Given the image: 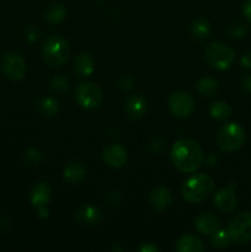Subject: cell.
<instances>
[{
	"instance_id": "6da1fadb",
	"label": "cell",
	"mask_w": 251,
	"mask_h": 252,
	"mask_svg": "<svg viewBox=\"0 0 251 252\" xmlns=\"http://www.w3.org/2000/svg\"><path fill=\"white\" fill-rule=\"evenodd\" d=\"M170 158L175 169L185 174H192L202 166L204 154L196 142L191 139H180L172 145Z\"/></svg>"
},
{
	"instance_id": "7a4b0ae2",
	"label": "cell",
	"mask_w": 251,
	"mask_h": 252,
	"mask_svg": "<svg viewBox=\"0 0 251 252\" xmlns=\"http://www.w3.org/2000/svg\"><path fill=\"white\" fill-rule=\"evenodd\" d=\"M214 189V181L208 175L199 172L192 175L182 185L181 193L188 203H201L208 198Z\"/></svg>"
},
{
	"instance_id": "3957f363",
	"label": "cell",
	"mask_w": 251,
	"mask_h": 252,
	"mask_svg": "<svg viewBox=\"0 0 251 252\" xmlns=\"http://www.w3.org/2000/svg\"><path fill=\"white\" fill-rule=\"evenodd\" d=\"M69 43L64 37L51 36L42 47V59L44 64L52 68L63 65L69 57Z\"/></svg>"
},
{
	"instance_id": "277c9868",
	"label": "cell",
	"mask_w": 251,
	"mask_h": 252,
	"mask_svg": "<svg viewBox=\"0 0 251 252\" xmlns=\"http://www.w3.org/2000/svg\"><path fill=\"white\" fill-rule=\"evenodd\" d=\"M245 130L239 123L229 122L217 133V144L225 153H234L240 149L245 143Z\"/></svg>"
},
{
	"instance_id": "5b68a950",
	"label": "cell",
	"mask_w": 251,
	"mask_h": 252,
	"mask_svg": "<svg viewBox=\"0 0 251 252\" xmlns=\"http://www.w3.org/2000/svg\"><path fill=\"white\" fill-rule=\"evenodd\" d=\"M204 59L211 68L216 70H226L235 61V52L226 44L214 42L207 46L204 51Z\"/></svg>"
},
{
	"instance_id": "8992f818",
	"label": "cell",
	"mask_w": 251,
	"mask_h": 252,
	"mask_svg": "<svg viewBox=\"0 0 251 252\" xmlns=\"http://www.w3.org/2000/svg\"><path fill=\"white\" fill-rule=\"evenodd\" d=\"M75 101L84 110H94L102 102V90L95 83H81L75 90Z\"/></svg>"
},
{
	"instance_id": "52a82bcc",
	"label": "cell",
	"mask_w": 251,
	"mask_h": 252,
	"mask_svg": "<svg viewBox=\"0 0 251 252\" xmlns=\"http://www.w3.org/2000/svg\"><path fill=\"white\" fill-rule=\"evenodd\" d=\"M228 233L231 240L238 244H246L251 241V213L243 212L234 217L228 225Z\"/></svg>"
},
{
	"instance_id": "ba28073f",
	"label": "cell",
	"mask_w": 251,
	"mask_h": 252,
	"mask_svg": "<svg viewBox=\"0 0 251 252\" xmlns=\"http://www.w3.org/2000/svg\"><path fill=\"white\" fill-rule=\"evenodd\" d=\"M0 66L6 78L10 80L19 81L25 78L26 74V63L25 59L16 52H9L2 56L0 61Z\"/></svg>"
},
{
	"instance_id": "9c48e42d",
	"label": "cell",
	"mask_w": 251,
	"mask_h": 252,
	"mask_svg": "<svg viewBox=\"0 0 251 252\" xmlns=\"http://www.w3.org/2000/svg\"><path fill=\"white\" fill-rule=\"evenodd\" d=\"M169 107L172 115L179 118H188L196 108V102L188 93L177 90L169 97Z\"/></svg>"
},
{
	"instance_id": "30bf717a",
	"label": "cell",
	"mask_w": 251,
	"mask_h": 252,
	"mask_svg": "<svg viewBox=\"0 0 251 252\" xmlns=\"http://www.w3.org/2000/svg\"><path fill=\"white\" fill-rule=\"evenodd\" d=\"M236 185L234 182H230L226 187L219 189L214 194V206L217 209L223 213H230L235 209L236 207V194H235Z\"/></svg>"
},
{
	"instance_id": "8fae6325",
	"label": "cell",
	"mask_w": 251,
	"mask_h": 252,
	"mask_svg": "<svg viewBox=\"0 0 251 252\" xmlns=\"http://www.w3.org/2000/svg\"><path fill=\"white\" fill-rule=\"evenodd\" d=\"M102 158L107 166L112 167V169H120V167L125 166L128 157L127 152L122 145L110 144L103 148Z\"/></svg>"
},
{
	"instance_id": "7c38bea8",
	"label": "cell",
	"mask_w": 251,
	"mask_h": 252,
	"mask_svg": "<svg viewBox=\"0 0 251 252\" xmlns=\"http://www.w3.org/2000/svg\"><path fill=\"white\" fill-rule=\"evenodd\" d=\"M126 115L132 121H140L145 117L148 111L147 100L142 95H132L126 101Z\"/></svg>"
},
{
	"instance_id": "4fadbf2b",
	"label": "cell",
	"mask_w": 251,
	"mask_h": 252,
	"mask_svg": "<svg viewBox=\"0 0 251 252\" xmlns=\"http://www.w3.org/2000/svg\"><path fill=\"white\" fill-rule=\"evenodd\" d=\"M149 203L155 211H165L172 203V193L167 187L157 186L150 191Z\"/></svg>"
},
{
	"instance_id": "5bb4252c",
	"label": "cell",
	"mask_w": 251,
	"mask_h": 252,
	"mask_svg": "<svg viewBox=\"0 0 251 252\" xmlns=\"http://www.w3.org/2000/svg\"><path fill=\"white\" fill-rule=\"evenodd\" d=\"M76 220L85 226H95L102 220V213L97 207L85 204L76 212Z\"/></svg>"
},
{
	"instance_id": "9a60e30c",
	"label": "cell",
	"mask_w": 251,
	"mask_h": 252,
	"mask_svg": "<svg viewBox=\"0 0 251 252\" xmlns=\"http://www.w3.org/2000/svg\"><path fill=\"white\" fill-rule=\"evenodd\" d=\"M52 198V189L46 182H37L31 189L30 193V201L32 206L39 208V207L47 206Z\"/></svg>"
},
{
	"instance_id": "2e32d148",
	"label": "cell",
	"mask_w": 251,
	"mask_h": 252,
	"mask_svg": "<svg viewBox=\"0 0 251 252\" xmlns=\"http://www.w3.org/2000/svg\"><path fill=\"white\" fill-rule=\"evenodd\" d=\"M194 224H196L197 230L207 236H211L218 229H220V220L214 214L211 213L199 214L194 220Z\"/></svg>"
},
{
	"instance_id": "e0dca14e",
	"label": "cell",
	"mask_w": 251,
	"mask_h": 252,
	"mask_svg": "<svg viewBox=\"0 0 251 252\" xmlns=\"http://www.w3.org/2000/svg\"><path fill=\"white\" fill-rule=\"evenodd\" d=\"M95 70V62H94L93 56L90 53H79L74 59V71L76 75L80 78L90 76Z\"/></svg>"
},
{
	"instance_id": "ac0fdd59",
	"label": "cell",
	"mask_w": 251,
	"mask_h": 252,
	"mask_svg": "<svg viewBox=\"0 0 251 252\" xmlns=\"http://www.w3.org/2000/svg\"><path fill=\"white\" fill-rule=\"evenodd\" d=\"M175 250L177 252H203L206 246L197 236L182 235L175 244Z\"/></svg>"
},
{
	"instance_id": "d6986e66",
	"label": "cell",
	"mask_w": 251,
	"mask_h": 252,
	"mask_svg": "<svg viewBox=\"0 0 251 252\" xmlns=\"http://www.w3.org/2000/svg\"><path fill=\"white\" fill-rule=\"evenodd\" d=\"M86 169L81 162L79 161H70L65 166L63 171V177L65 181H68L69 184L76 185L79 182H81L85 177Z\"/></svg>"
},
{
	"instance_id": "ffe728a7",
	"label": "cell",
	"mask_w": 251,
	"mask_h": 252,
	"mask_svg": "<svg viewBox=\"0 0 251 252\" xmlns=\"http://www.w3.org/2000/svg\"><path fill=\"white\" fill-rule=\"evenodd\" d=\"M66 17V9L59 2H53L48 5L44 10V19L51 24H59Z\"/></svg>"
},
{
	"instance_id": "44dd1931",
	"label": "cell",
	"mask_w": 251,
	"mask_h": 252,
	"mask_svg": "<svg viewBox=\"0 0 251 252\" xmlns=\"http://www.w3.org/2000/svg\"><path fill=\"white\" fill-rule=\"evenodd\" d=\"M211 33V25L207 20L197 19L191 26V34L197 41H203Z\"/></svg>"
},
{
	"instance_id": "7402d4cb",
	"label": "cell",
	"mask_w": 251,
	"mask_h": 252,
	"mask_svg": "<svg viewBox=\"0 0 251 252\" xmlns=\"http://www.w3.org/2000/svg\"><path fill=\"white\" fill-rule=\"evenodd\" d=\"M231 112H233V110H231L230 106L226 102H223V101H216L209 107V115L214 120L218 121H224L229 118L231 116Z\"/></svg>"
},
{
	"instance_id": "603a6c76",
	"label": "cell",
	"mask_w": 251,
	"mask_h": 252,
	"mask_svg": "<svg viewBox=\"0 0 251 252\" xmlns=\"http://www.w3.org/2000/svg\"><path fill=\"white\" fill-rule=\"evenodd\" d=\"M218 88V83L214 79L208 78V76L201 78L197 83V91L204 97H212L213 95H216Z\"/></svg>"
},
{
	"instance_id": "cb8c5ba5",
	"label": "cell",
	"mask_w": 251,
	"mask_h": 252,
	"mask_svg": "<svg viewBox=\"0 0 251 252\" xmlns=\"http://www.w3.org/2000/svg\"><path fill=\"white\" fill-rule=\"evenodd\" d=\"M211 245L213 246L214 249H218V250H223V249H226L231 244V238L229 235L228 230H224V229H218L216 233L212 234L211 236Z\"/></svg>"
},
{
	"instance_id": "d4e9b609",
	"label": "cell",
	"mask_w": 251,
	"mask_h": 252,
	"mask_svg": "<svg viewBox=\"0 0 251 252\" xmlns=\"http://www.w3.org/2000/svg\"><path fill=\"white\" fill-rule=\"evenodd\" d=\"M38 110L44 116L53 117V116H56L59 112V103L53 97H42L38 101Z\"/></svg>"
},
{
	"instance_id": "484cf974",
	"label": "cell",
	"mask_w": 251,
	"mask_h": 252,
	"mask_svg": "<svg viewBox=\"0 0 251 252\" xmlns=\"http://www.w3.org/2000/svg\"><path fill=\"white\" fill-rule=\"evenodd\" d=\"M49 88L57 93H63V91L68 90L69 81L65 76H56L49 83Z\"/></svg>"
},
{
	"instance_id": "4316f807",
	"label": "cell",
	"mask_w": 251,
	"mask_h": 252,
	"mask_svg": "<svg viewBox=\"0 0 251 252\" xmlns=\"http://www.w3.org/2000/svg\"><path fill=\"white\" fill-rule=\"evenodd\" d=\"M43 159V155L36 148H30L26 153H25V161L30 165H38Z\"/></svg>"
},
{
	"instance_id": "83f0119b",
	"label": "cell",
	"mask_w": 251,
	"mask_h": 252,
	"mask_svg": "<svg viewBox=\"0 0 251 252\" xmlns=\"http://www.w3.org/2000/svg\"><path fill=\"white\" fill-rule=\"evenodd\" d=\"M246 33V27L244 25L235 24L233 26H230L229 29V34H230L233 38H241V37L245 36Z\"/></svg>"
},
{
	"instance_id": "f1b7e54d",
	"label": "cell",
	"mask_w": 251,
	"mask_h": 252,
	"mask_svg": "<svg viewBox=\"0 0 251 252\" xmlns=\"http://www.w3.org/2000/svg\"><path fill=\"white\" fill-rule=\"evenodd\" d=\"M118 88L123 91H128L130 89H133V85H134V81H133L132 78H129L128 75H122L120 79H118Z\"/></svg>"
},
{
	"instance_id": "f546056e",
	"label": "cell",
	"mask_w": 251,
	"mask_h": 252,
	"mask_svg": "<svg viewBox=\"0 0 251 252\" xmlns=\"http://www.w3.org/2000/svg\"><path fill=\"white\" fill-rule=\"evenodd\" d=\"M150 148L153 149V152L160 154V153H162V150H164V148H165L164 140L160 139L159 137L153 138V139L150 140Z\"/></svg>"
},
{
	"instance_id": "4dcf8cb0",
	"label": "cell",
	"mask_w": 251,
	"mask_h": 252,
	"mask_svg": "<svg viewBox=\"0 0 251 252\" xmlns=\"http://www.w3.org/2000/svg\"><path fill=\"white\" fill-rule=\"evenodd\" d=\"M240 85L246 93L251 94V75H245L241 78L240 80Z\"/></svg>"
},
{
	"instance_id": "1f68e13d",
	"label": "cell",
	"mask_w": 251,
	"mask_h": 252,
	"mask_svg": "<svg viewBox=\"0 0 251 252\" xmlns=\"http://www.w3.org/2000/svg\"><path fill=\"white\" fill-rule=\"evenodd\" d=\"M26 34H27V39H29L30 42H34L37 38H38V34H39V31L36 29V27H29L26 31Z\"/></svg>"
},
{
	"instance_id": "d6a6232c",
	"label": "cell",
	"mask_w": 251,
	"mask_h": 252,
	"mask_svg": "<svg viewBox=\"0 0 251 252\" xmlns=\"http://www.w3.org/2000/svg\"><path fill=\"white\" fill-rule=\"evenodd\" d=\"M243 12L245 19L251 24V0H245V2H244Z\"/></svg>"
},
{
	"instance_id": "836d02e7",
	"label": "cell",
	"mask_w": 251,
	"mask_h": 252,
	"mask_svg": "<svg viewBox=\"0 0 251 252\" xmlns=\"http://www.w3.org/2000/svg\"><path fill=\"white\" fill-rule=\"evenodd\" d=\"M240 62H241V65L245 66V68L251 69V51L245 52V53L243 54V57H241Z\"/></svg>"
},
{
	"instance_id": "e575fe53",
	"label": "cell",
	"mask_w": 251,
	"mask_h": 252,
	"mask_svg": "<svg viewBox=\"0 0 251 252\" xmlns=\"http://www.w3.org/2000/svg\"><path fill=\"white\" fill-rule=\"evenodd\" d=\"M138 251L139 252H157L159 251V248H157V246L153 245V244L147 243V244H143L142 246H139V248H138Z\"/></svg>"
},
{
	"instance_id": "d590c367",
	"label": "cell",
	"mask_w": 251,
	"mask_h": 252,
	"mask_svg": "<svg viewBox=\"0 0 251 252\" xmlns=\"http://www.w3.org/2000/svg\"><path fill=\"white\" fill-rule=\"evenodd\" d=\"M37 216H38L39 218H42V219L48 218L49 211H48V208H47V206H43V207H39V208H37Z\"/></svg>"
}]
</instances>
